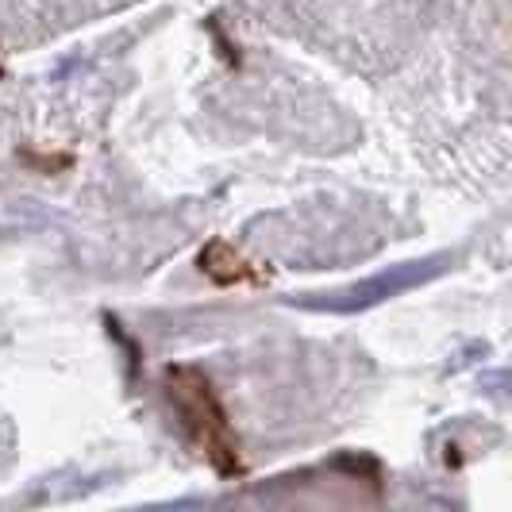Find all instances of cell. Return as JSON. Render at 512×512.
I'll return each mask as SVG.
<instances>
[{"mask_svg": "<svg viewBox=\"0 0 512 512\" xmlns=\"http://www.w3.org/2000/svg\"><path fill=\"white\" fill-rule=\"evenodd\" d=\"M0 81H4V66H0Z\"/></svg>", "mask_w": 512, "mask_h": 512, "instance_id": "4", "label": "cell"}, {"mask_svg": "<svg viewBox=\"0 0 512 512\" xmlns=\"http://www.w3.org/2000/svg\"><path fill=\"white\" fill-rule=\"evenodd\" d=\"M166 397L178 409L181 424H185L189 439L197 443V451L216 470V478H224V482L247 478V462H243V451H239L231 416L205 370L189 366V362L170 366L166 370Z\"/></svg>", "mask_w": 512, "mask_h": 512, "instance_id": "1", "label": "cell"}, {"mask_svg": "<svg viewBox=\"0 0 512 512\" xmlns=\"http://www.w3.org/2000/svg\"><path fill=\"white\" fill-rule=\"evenodd\" d=\"M197 266L208 282L216 285H262V270H258L251 258H243L228 239H208L197 255Z\"/></svg>", "mask_w": 512, "mask_h": 512, "instance_id": "2", "label": "cell"}, {"mask_svg": "<svg viewBox=\"0 0 512 512\" xmlns=\"http://www.w3.org/2000/svg\"><path fill=\"white\" fill-rule=\"evenodd\" d=\"M16 158H20L24 166H31L35 174H66V170L74 166V154H43V151H31V147H24Z\"/></svg>", "mask_w": 512, "mask_h": 512, "instance_id": "3", "label": "cell"}]
</instances>
